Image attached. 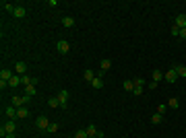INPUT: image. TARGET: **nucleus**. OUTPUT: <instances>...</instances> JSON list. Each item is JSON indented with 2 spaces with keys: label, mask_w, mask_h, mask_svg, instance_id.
Here are the masks:
<instances>
[{
  "label": "nucleus",
  "mask_w": 186,
  "mask_h": 138,
  "mask_svg": "<svg viewBox=\"0 0 186 138\" xmlns=\"http://www.w3.org/2000/svg\"><path fill=\"white\" fill-rule=\"evenodd\" d=\"M29 99H31L29 95H23V97H19V95H15V97L10 99V103L15 105V107H23V105L27 103V101H29Z\"/></svg>",
  "instance_id": "1"
},
{
  "label": "nucleus",
  "mask_w": 186,
  "mask_h": 138,
  "mask_svg": "<svg viewBox=\"0 0 186 138\" xmlns=\"http://www.w3.org/2000/svg\"><path fill=\"white\" fill-rule=\"evenodd\" d=\"M56 97H58L60 107H62V109H66V107H68V91H64V89H62L58 95H56Z\"/></svg>",
  "instance_id": "2"
},
{
  "label": "nucleus",
  "mask_w": 186,
  "mask_h": 138,
  "mask_svg": "<svg viewBox=\"0 0 186 138\" xmlns=\"http://www.w3.org/2000/svg\"><path fill=\"white\" fill-rule=\"evenodd\" d=\"M163 79H166L170 84H172V83H176V80H178V72H176V68H170L167 72H163Z\"/></svg>",
  "instance_id": "3"
},
{
  "label": "nucleus",
  "mask_w": 186,
  "mask_h": 138,
  "mask_svg": "<svg viewBox=\"0 0 186 138\" xmlns=\"http://www.w3.org/2000/svg\"><path fill=\"white\" fill-rule=\"evenodd\" d=\"M56 48H58V52H60V54H68V52H70V43H68L66 39H60Z\"/></svg>",
  "instance_id": "4"
},
{
  "label": "nucleus",
  "mask_w": 186,
  "mask_h": 138,
  "mask_svg": "<svg viewBox=\"0 0 186 138\" xmlns=\"http://www.w3.org/2000/svg\"><path fill=\"white\" fill-rule=\"evenodd\" d=\"M13 17H15V19H25V17H27V8H25V6H15Z\"/></svg>",
  "instance_id": "5"
},
{
  "label": "nucleus",
  "mask_w": 186,
  "mask_h": 138,
  "mask_svg": "<svg viewBox=\"0 0 186 138\" xmlns=\"http://www.w3.org/2000/svg\"><path fill=\"white\" fill-rule=\"evenodd\" d=\"M50 124H52V122H50V120L46 118V115L37 118V128H39V130H48V126H50Z\"/></svg>",
  "instance_id": "6"
},
{
  "label": "nucleus",
  "mask_w": 186,
  "mask_h": 138,
  "mask_svg": "<svg viewBox=\"0 0 186 138\" xmlns=\"http://www.w3.org/2000/svg\"><path fill=\"white\" fill-rule=\"evenodd\" d=\"M15 72L19 74V76H25V72H27V64H25V62H17V64H15Z\"/></svg>",
  "instance_id": "7"
},
{
  "label": "nucleus",
  "mask_w": 186,
  "mask_h": 138,
  "mask_svg": "<svg viewBox=\"0 0 186 138\" xmlns=\"http://www.w3.org/2000/svg\"><path fill=\"white\" fill-rule=\"evenodd\" d=\"M99 68H101V72H108V70L112 68V60H110V58H103L101 62H99Z\"/></svg>",
  "instance_id": "8"
},
{
  "label": "nucleus",
  "mask_w": 186,
  "mask_h": 138,
  "mask_svg": "<svg viewBox=\"0 0 186 138\" xmlns=\"http://www.w3.org/2000/svg\"><path fill=\"white\" fill-rule=\"evenodd\" d=\"M174 25H176L178 29H184L186 27V15H178L176 21H174Z\"/></svg>",
  "instance_id": "9"
},
{
  "label": "nucleus",
  "mask_w": 186,
  "mask_h": 138,
  "mask_svg": "<svg viewBox=\"0 0 186 138\" xmlns=\"http://www.w3.org/2000/svg\"><path fill=\"white\" fill-rule=\"evenodd\" d=\"M13 76H15V74L10 72V70H6V68H2V70H0V80H6V83H8V80L13 79Z\"/></svg>",
  "instance_id": "10"
},
{
  "label": "nucleus",
  "mask_w": 186,
  "mask_h": 138,
  "mask_svg": "<svg viewBox=\"0 0 186 138\" xmlns=\"http://www.w3.org/2000/svg\"><path fill=\"white\" fill-rule=\"evenodd\" d=\"M17 118H19V120L29 118V109H27V107H17Z\"/></svg>",
  "instance_id": "11"
},
{
  "label": "nucleus",
  "mask_w": 186,
  "mask_h": 138,
  "mask_svg": "<svg viewBox=\"0 0 186 138\" xmlns=\"http://www.w3.org/2000/svg\"><path fill=\"white\" fill-rule=\"evenodd\" d=\"M91 87H93V89H101V87H103V79L95 74V79L91 80Z\"/></svg>",
  "instance_id": "12"
},
{
  "label": "nucleus",
  "mask_w": 186,
  "mask_h": 138,
  "mask_svg": "<svg viewBox=\"0 0 186 138\" xmlns=\"http://www.w3.org/2000/svg\"><path fill=\"white\" fill-rule=\"evenodd\" d=\"M85 132H87V136H97V134H99V130H97V126H95V124H89Z\"/></svg>",
  "instance_id": "13"
},
{
  "label": "nucleus",
  "mask_w": 186,
  "mask_h": 138,
  "mask_svg": "<svg viewBox=\"0 0 186 138\" xmlns=\"http://www.w3.org/2000/svg\"><path fill=\"white\" fill-rule=\"evenodd\" d=\"M19 84H21V76H19V74H15V76H13V79L8 80V87H13V89H17Z\"/></svg>",
  "instance_id": "14"
},
{
  "label": "nucleus",
  "mask_w": 186,
  "mask_h": 138,
  "mask_svg": "<svg viewBox=\"0 0 186 138\" xmlns=\"http://www.w3.org/2000/svg\"><path fill=\"white\" fill-rule=\"evenodd\" d=\"M6 115H8V120H17V107L15 105L6 107Z\"/></svg>",
  "instance_id": "15"
},
{
  "label": "nucleus",
  "mask_w": 186,
  "mask_h": 138,
  "mask_svg": "<svg viewBox=\"0 0 186 138\" xmlns=\"http://www.w3.org/2000/svg\"><path fill=\"white\" fill-rule=\"evenodd\" d=\"M167 107H170V109H178V107H180V101H178V97H172L170 103H167Z\"/></svg>",
  "instance_id": "16"
},
{
  "label": "nucleus",
  "mask_w": 186,
  "mask_h": 138,
  "mask_svg": "<svg viewBox=\"0 0 186 138\" xmlns=\"http://www.w3.org/2000/svg\"><path fill=\"white\" fill-rule=\"evenodd\" d=\"M62 25L70 29V27H74V19H73V17H64V19H62Z\"/></svg>",
  "instance_id": "17"
},
{
  "label": "nucleus",
  "mask_w": 186,
  "mask_h": 138,
  "mask_svg": "<svg viewBox=\"0 0 186 138\" xmlns=\"http://www.w3.org/2000/svg\"><path fill=\"white\" fill-rule=\"evenodd\" d=\"M35 93H37V89H35V84H29V87H25V95H29V97H33Z\"/></svg>",
  "instance_id": "18"
},
{
  "label": "nucleus",
  "mask_w": 186,
  "mask_h": 138,
  "mask_svg": "<svg viewBox=\"0 0 186 138\" xmlns=\"http://www.w3.org/2000/svg\"><path fill=\"white\" fill-rule=\"evenodd\" d=\"M163 79V72L161 70H153V83H159Z\"/></svg>",
  "instance_id": "19"
},
{
  "label": "nucleus",
  "mask_w": 186,
  "mask_h": 138,
  "mask_svg": "<svg viewBox=\"0 0 186 138\" xmlns=\"http://www.w3.org/2000/svg\"><path fill=\"white\" fill-rule=\"evenodd\" d=\"M58 128H60L58 124H56V122H52V124L48 126V130H46V132H50V134H56V132H58Z\"/></svg>",
  "instance_id": "20"
},
{
  "label": "nucleus",
  "mask_w": 186,
  "mask_h": 138,
  "mask_svg": "<svg viewBox=\"0 0 186 138\" xmlns=\"http://www.w3.org/2000/svg\"><path fill=\"white\" fill-rule=\"evenodd\" d=\"M124 91H128V93H132V89H134V83H132V80H124Z\"/></svg>",
  "instance_id": "21"
},
{
  "label": "nucleus",
  "mask_w": 186,
  "mask_h": 138,
  "mask_svg": "<svg viewBox=\"0 0 186 138\" xmlns=\"http://www.w3.org/2000/svg\"><path fill=\"white\" fill-rule=\"evenodd\" d=\"M48 105H50V107H60L58 97H50V99H48Z\"/></svg>",
  "instance_id": "22"
},
{
  "label": "nucleus",
  "mask_w": 186,
  "mask_h": 138,
  "mask_svg": "<svg viewBox=\"0 0 186 138\" xmlns=\"http://www.w3.org/2000/svg\"><path fill=\"white\" fill-rule=\"evenodd\" d=\"M176 72H178V79H186V66H176Z\"/></svg>",
  "instance_id": "23"
},
{
  "label": "nucleus",
  "mask_w": 186,
  "mask_h": 138,
  "mask_svg": "<svg viewBox=\"0 0 186 138\" xmlns=\"http://www.w3.org/2000/svg\"><path fill=\"white\" fill-rule=\"evenodd\" d=\"M151 122H153V124H161V122H163V115H161V114H153V115H151Z\"/></svg>",
  "instance_id": "24"
},
{
  "label": "nucleus",
  "mask_w": 186,
  "mask_h": 138,
  "mask_svg": "<svg viewBox=\"0 0 186 138\" xmlns=\"http://www.w3.org/2000/svg\"><path fill=\"white\" fill-rule=\"evenodd\" d=\"M83 76H85V80H89V83H91V80L95 79V72H93V70H85Z\"/></svg>",
  "instance_id": "25"
},
{
  "label": "nucleus",
  "mask_w": 186,
  "mask_h": 138,
  "mask_svg": "<svg viewBox=\"0 0 186 138\" xmlns=\"http://www.w3.org/2000/svg\"><path fill=\"white\" fill-rule=\"evenodd\" d=\"M166 111H167V105H157V107H155V114H166Z\"/></svg>",
  "instance_id": "26"
},
{
  "label": "nucleus",
  "mask_w": 186,
  "mask_h": 138,
  "mask_svg": "<svg viewBox=\"0 0 186 138\" xmlns=\"http://www.w3.org/2000/svg\"><path fill=\"white\" fill-rule=\"evenodd\" d=\"M74 138H89V136H87V132H85V130H79V132L74 134Z\"/></svg>",
  "instance_id": "27"
},
{
  "label": "nucleus",
  "mask_w": 186,
  "mask_h": 138,
  "mask_svg": "<svg viewBox=\"0 0 186 138\" xmlns=\"http://www.w3.org/2000/svg\"><path fill=\"white\" fill-rule=\"evenodd\" d=\"M132 83H134V87H145V80L143 79H134Z\"/></svg>",
  "instance_id": "28"
},
{
  "label": "nucleus",
  "mask_w": 186,
  "mask_h": 138,
  "mask_svg": "<svg viewBox=\"0 0 186 138\" xmlns=\"http://www.w3.org/2000/svg\"><path fill=\"white\" fill-rule=\"evenodd\" d=\"M2 6H4V10H8V13H13V10H15V6L10 4V2H4Z\"/></svg>",
  "instance_id": "29"
},
{
  "label": "nucleus",
  "mask_w": 186,
  "mask_h": 138,
  "mask_svg": "<svg viewBox=\"0 0 186 138\" xmlns=\"http://www.w3.org/2000/svg\"><path fill=\"white\" fill-rule=\"evenodd\" d=\"M143 91H145L143 87H134V89H132V93H134V95L139 97V95H143Z\"/></svg>",
  "instance_id": "30"
},
{
  "label": "nucleus",
  "mask_w": 186,
  "mask_h": 138,
  "mask_svg": "<svg viewBox=\"0 0 186 138\" xmlns=\"http://www.w3.org/2000/svg\"><path fill=\"white\" fill-rule=\"evenodd\" d=\"M172 35H176V37H180V29H178L176 25H172Z\"/></svg>",
  "instance_id": "31"
},
{
  "label": "nucleus",
  "mask_w": 186,
  "mask_h": 138,
  "mask_svg": "<svg viewBox=\"0 0 186 138\" xmlns=\"http://www.w3.org/2000/svg\"><path fill=\"white\" fill-rule=\"evenodd\" d=\"M180 37H182V39H186V27H184V29H180Z\"/></svg>",
  "instance_id": "32"
},
{
  "label": "nucleus",
  "mask_w": 186,
  "mask_h": 138,
  "mask_svg": "<svg viewBox=\"0 0 186 138\" xmlns=\"http://www.w3.org/2000/svg\"><path fill=\"white\" fill-rule=\"evenodd\" d=\"M4 138H15V134H6V136Z\"/></svg>",
  "instance_id": "33"
},
{
  "label": "nucleus",
  "mask_w": 186,
  "mask_h": 138,
  "mask_svg": "<svg viewBox=\"0 0 186 138\" xmlns=\"http://www.w3.org/2000/svg\"><path fill=\"white\" fill-rule=\"evenodd\" d=\"M89 138H97V136H89Z\"/></svg>",
  "instance_id": "34"
},
{
  "label": "nucleus",
  "mask_w": 186,
  "mask_h": 138,
  "mask_svg": "<svg viewBox=\"0 0 186 138\" xmlns=\"http://www.w3.org/2000/svg\"><path fill=\"white\" fill-rule=\"evenodd\" d=\"M73 138H74V136H73Z\"/></svg>",
  "instance_id": "35"
}]
</instances>
